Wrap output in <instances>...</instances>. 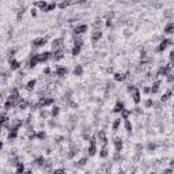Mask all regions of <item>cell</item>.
<instances>
[{
	"mask_svg": "<svg viewBox=\"0 0 174 174\" xmlns=\"http://www.w3.org/2000/svg\"><path fill=\"white\" fill-rule=\"evenodd\" d=\"M60 49H64V38L63 37L55 38L51 42V52H56V51H60Z\"/></svg>",
	"mask_w": 174,
	"mask_h": 174,
	"instance_id": "obj_1",
	"label": "cell"
},
{
	"mask_svg": "<svg viewBox=\"0 0 174 174\" xmlns=\"http://www.w3.org/2000/svg\"><path fill=\"white\" fill-rule=\"evenodd\" d=\"M131 94V99H132V102L135 105H139V103L142 102V92H140V87H136L135 90L129 92Z\"/></svg>",
	"mask_w": 174,
	"mask_h": 174,
	"instance_id": "obj_2",
	"label": "cell"
},
{
	"mask_svg": "<svg viewBox=\"0 0 174 174\" xmlns=\"http://www.w3.org/2000/svg\"><path fill=\"white\" fill-rule=\"evenodd\" d=\"M87 30H88V26L87 25H84V23H79V25H76L75 27H74V36L75 37H78V36H83L84 33H87Z\"/></svg>",
	"mask_w": 174,
	"mask_h": 174,
	"instance_id": "obj_3",
	"label": "cell"
},
{
	"mask_svg": "<svg viewBox=\"0 0 174 174\" xmlns=\"http://www.w3.org/2000/svg\"><path fill=\"white\" fill-rule=\"evenodd\" d=\"M8 64H10V69L11 71H18L21 69L22 63L16 59V57H12V59H8Z\"/></svg>",
	"mask_w": 174,
	"mask_h": 174,
	"instance_id": "obj_4",
	"label": "cell"
},
{
	"mask_svg": "<svg viewBox=\"0 0 174 174\" xmlns=\"http://www.w3.org/2000/svg\"><path fill=\"white\" fill-rule=\"evenodd\" d=\"M46 42H48V40H46L45 37H40V38H36V40L33 41V48H34V49L42 48V46L46 45Z\"/></svg>",
	"mask_w": 174,
	"mask_h": 174,
	"instance_id": "obj_5",
	"label": "cell"
},
{
	"mask_svg": "<svg viewBox=\"0 0 174 174\" xmlns=\"http://www.w3.org/2000/svg\"><path fill=\"white\" fill-rule=\"evenodd\" d=\"M103 36V31L102 30H97V29H94V31L91 33V42L92 44H97Z\"/></svg>",
	"mask_w": 174,
	"mask_h": 174,
	"instance_id": "obj_6",
	"label": "cell"
},
{
	"mask_svg": "<svg viewBox=\"0 0 174 174\" xmlns=\"http://www.w3.org/2000/svg\"><path fill=\"white\" fill-rule=\"evenodd\" d=\"M113 144H114V151H120V152H121V150H123V147H124L123 139L116 136V138L113 139Z\"/></svg>",
	"mask_w": 174,
	"mask_h": 174,
	"instance_id": "obj_7",
	"label": "cell"
},
{
	"mask_svg": "<svg viewBox=\"0 0 174 174\" xmlns=\"http://www.w3.org/2000/svg\"><path fill=\"white\" fill-rule=\"evenodd\" d=\"M121 125H123V118H121V117L114 118V120H113V123H112V131L116 133L118 129L121 128Z\"/></svg>",
	"mask_w": 174,
	"mask_h": 174,
	"instance_id": "obj_8",
	"label": "cell"
},
{
	"mask_svg": "<svg viewBox=\"0 0 174 174\" xmlns=\"http://www.w3.org/2000/svg\"><path fill=\"white\" fill-rule=\"evenodd\" d=\"M174 33V23L173 22H167L166 26L163 27V36H171Z\"/></svg>",
	"mask_w": 174,
	"mask_h": 174,
	"instance_id": "obj_9",
	"label": "cell"
},
{
	"mask_svg": "<svg viewBox=\"0 0 174 174\" xmlns=\"http://www.w3.org/2000/svg\"><path fill=\"white\" fill-rule=\"evenodd\" d=\"M86 151H87V156H94L98 152V146L97 144H88Z\"/></svg>",
	"mask_w": 174,
	"mask_h": 174,
	"instance_id": "obj_10",
	"label": "cell"
},
{
	"mask_svg": "<svg viewBox=\"0 0 174 174\" xmlns=\"http://www.w3.org/2000/svg\"><path fill=\"white\" fill-rule=\"evenodd\" d=\"M36 86H37V80L36 79H31V80H29V82L25 84V90L26 91H29V92H31V91L36 90Z\"/></svg>",
	"mask_w": 174,
	"mask_h": 174,
	"instance_id": "obj_11",
	"label": "cell"
},
{
	"mask_svg": "<svg viewBox=\"0 0 174 174\" xmlns=\"http://www.w3.org/2000/svg\"><path fill=\"white\" fill-rule=\"evenodd\" d=\"M125 108V103H124V101H117L116 102V105H114V108H113V113H116V114H120L121 113V110Z\"/></svg>",
	"mask_w": 174,
	"mask_h": 174,
	"instance_id": "obj_12",
	"label": "cell"
},
{
	"mask_svg": "<svg viewBox=\"0 0 174 174\" xmlns=\"http://www.w3.org/2000/svg\"><path fill=\"white\" fill-rule=\"evenodd\" d=\"M98 152H99V156H101L102 159L108 158V156H109V147H108V144H106V146H101V150H98Z\"/></svg>",
	"mask_w": 174,
	"mask_h": 174,
	"instance_id": "obj_13",
	"label": "cell"
},
{
	"mask_svg": "<svg viewBox=\"0 0 174 174\" xmlns=\"http://www.w3.org/2000/svg\"><path fill=\"white\" fill-rule=\"evenodd\" d=\"M131 114H132V109L124 108L123 110H121V113H120V117L123 118V120H128V118L131 117Z\"/></svg>",
	"mask_w": 174,
	"mask_h": 174,
	"instance_id": "obj_14",
	"label": "cell"
},
{
	"mask_svg": "<svg viewBox=\"0 0 174 174\" xmlns=\"http://www.w3.org/2000/svg\"><path fill=\"white\" fill-rule=\"evenodd\" d=\"M49 112H51V117H57L60 114V108L59 106H55V103H53L51 106V109H49Z\"/></svg>",
	"mask_w": 174,
	"mask_h": 174,
	"instance_id": "obj_15",
	"label": "cell"
},
{
	"mask_svg": "<svg viewBox=\"0 0 174 174\" xmlns=\"http://www.w3.org/2000/svg\"><path fill=\"white\" fill-rule=\"evenodd\" d=\"M46 5H48V1H45V0H40V1H36L34 3V7L36 8H40L41 11H45Z\"/></svg>",
	"mask_w": 174,
	"mask_h": 174,
	"instance_id": "obj_16",
	"label": "cell"
},
{
	"mask_svg": "<svg viewBox=\"0 0 174 174\" xmlns=\"http://www.w3.org/2000/svg\"><path fill=\"white\" fill-rule=\"evenodd\" d=\"M124 121V127H125V131H127V133H132V131H133V125H132V123H131V120H123Z\"/></svg>",
	"mask_w": 174,
	"mask_h": 174,
	"instance_id": "obj_17",
	"label": "cell"
},
{
	"mask_svg": "<svg viewBox=\"0 0 174 174\" xmlns=\"http://www.w3.org/2000/svg\"><path fill=\"white\" fill-rule=\"evenodd\" d=\"M74 75H75V76H82L83 75V67L80 65V64L75 65V68H74Z\"/></svg>",
	"mask_w": 174,
	"mask_h": 174,
	"instance_id": "obj_18",
	"label": "cell"
},
{
	"mask_svg": "<svg viewBox=\"0 0 174 174\" xmlns=\"http://www.w3.org/2000/svg\"><path fill=\"white\" fill-rule=\"evenodd\" d=\"M144 108H146V109L154 108V99H152V98H147V99L144 101Z\"/></svg>",
	"mask_w": 174,
	"mask_h": 174,
	"instance_id": "obj_19",
	"label": "cell"
},
{
	"mask_svg": "<svg viewBox=\"0 0 174 174\" xmlns=\"http://www.w3.org/2000/svg\"><path fill=\"white\" fill-rule=\"evenodd\" d=\"M57 7L56 4V1H52V3H48V5H46V8H45V12H51V11H53L55 8Z\"/></svg>",
	"mask_w": 174,
	"mask_h": 174,
	"instance_id": "obj_20",
	"label": "cell"
},
{
	"mask_svg": "<svg viewBox=\"0 0 174 174\" xmlns=\"http://www.w3.org/2000/svg\"><path fill=\"white\" fill-rule=\"evenodd\" d=\"M155 148H156V144H155V143H148V146H147V150H148V151H154Z\"/></svg>",
	"mask_w": 174,
	"mask_h": 174,
	"instance_id": "obj_21",
	"label": "cell"
},
{
	"mask_svg": "<svg viewBox=\"0 0 174 174\" xmlns=\"http://www.w3.org/2000/svg\"><path fill=\"white\" fill-rule=\"evenodd\" d=\"M30 14H31V16H37V14H38V8H31L30 10Z\"/></svg>",
	"mask_w": 174,
	"mask_h": 174,
	"instance_id": "obj_22",
	"label": "cell"
},
{
	"mask_svg": "<svg viewBox=\"0 0 174 174\" xmlns=\"http://www.w3.org/2000/svg\"><path fill=\"white\" fill-rule=\"evenodd\" d=\"M124 36L127 37V38H128V37H131V36H132V31L129 30V29H127V30L124 31Z\"/></svg>",
	"mask_w": 174,
	"mask_h": 174,
	"instance_id": "obj_23",
	"label": "cell"
},
{
	"mask_svg": "<svg viewBox=\"0 0 174 174\" xmlns=\"http://www.w3.org/2000/svg\"><path fill=\"white\" fill-rule=\"evenodd\" d=\"M3 147H4V142H1V140H0V151L3 150Z\"/></svg>",
	"mask_w": 174,
	"mask_h": 174,
	"instance_id": "obj_24",
	"label": "cell"
}]
</instances>
